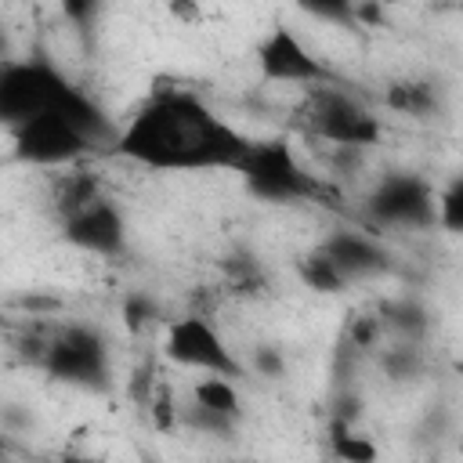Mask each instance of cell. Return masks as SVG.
Segmentation results:
<instances>
[{
	"instance_id": "22",
	"label": "cell",
	"mask_w": 463,
	"mask_h": 463,
	"mask_svg": "<svg viewBox=\"0 0 463 463\" xmlns=\"http://www.w3.org/2000/svg\"><path fill=\"white\" fill-rule=\"evenodd\" d=\"M123 315H127V326H130V329H137V326H141V318H148V315H152V304H148L145 297H130Z\"/></svg>"
},
{
	"instance_id": "14",
	"label": "cell",
	"mask_w": 463,
	"mask_h": 463,
	"mask_svg": "<svg viewBox=\"0 0 463 463\" xmlns=\"http://www.w3.org/2000/svg\"><path fill=\"white\" fill-rule=\"evenodd\" d=\"M297 275H300V282H304L307 289H315V293H340V289L347 286L344 271H340L318 246L297 260Z\"/></svg>"
},
{
	"instance_id": "17",
	"label": "cell",
	"mask_w": 463,
	"mask_h": 463,
	"mask_svg": "<svg viewBox=\"0 0 463 463\" xmlns=\"http://www.w3.org/2000/svg\"><path fill=\"white\" fill-rule=\"evenodd\" d=\"M333 452H336L340 459H351V463H369V459H376V445H373V441H365L362 434H351L344 423H336Z\"/></svg>"
},
{
	"instance_id": "2",
	"label": "cell",
	"mask_w": 463,
	"mask_h": 463,
	"mask_svg": "<svg viewBox=\"0 0 463 463\" xmlns=\"http://www.w3.org/2000/svg\"><path fill=\"white\" fill-rule=\"evenodd\" d=\"M51 109H58L65 119H72L94 141V148H112L116 123L58 65H51L47 58L0 61V123L4 127H18Z\"/></svg>"
},
{
	"instance_id": "21",
	"label": "cell",
	"mask_w": 463,
	"mask_h": 463,
	"mask_svg": "<svg viewBox=\"0 0 463 463\" xmlns=\"http://www.w3.org/2000/svg\"><path fill=\"white\" fill-rule=\"evenodd\" d=\"M257 369H260L264 376H271V380L282 376V354H279L275 347H260V351H257Z\"/></svg>"
},
{
	"instance_id": "20",
	"label": "cell",
	"mask_w": 463,
	"mask_h": 463,
	"mask_svg": "<svg viewBox=\"0 0 463 463\" xmlns=\"http://www.w3.org/2000/svg\"><path fill=\"white\" fill-rule=\"evenodd\" d=\"M105 0H61V11L72 25H94L98 11H101Z\"/></svg>"
},
{
	"instance_id": "9",
	"label": "cell",
	"mask_w": 463,
	"mask_h": 463,
	"mask_svg": "<svg viewBox=\"0 0 463 463\" xmlns=\"http://www.w3.org/2000/svg\"><path fill=\"white\" fill-rule=\"evenodd\" d=\"M61 239L94 257H119L127 250V217L112 199L90 192L61 213Z\"/></svg>"
},
{
	"instance_id": "4",
	"label": "cell",
	"mask_w": 463,
	"mask_h": 463,
	"mask_svg": "<svg viewBox=\"0 0 463 463\" xmlns=\"http://www.w3.org/2000/svg\"><path fill=\"white\" fill-rule=\"evenodd\" d=\"M300 119L315 137L344 145V148H369L380 141V130H383L380 119L351 90L336 87V80L307 87Z\"/></svg>"
},
{
	"instance_id": "5",
	"label": "cell",
	"mask_w": 463,
	"mask_h": 463,
	"mask_svg": "<svg viewBox=\"0 0 463 463\" xmlns=\"http://www.w3.org/2000/svg\"><path fill=\"white\" fill-rule=\"evenodd\" d=\"M40 365L51 380L80 391L109 387V344L94 326L83 322L58 326L40 351Z\"/></svg>"
},
{
	"instance_id": "3",
	"label": "cell",
	"mask_w": 463,
	"mask_h": 463,
	"mask_svg": "<svg viewBox=\"0 0 463 463\" xmlns=\"http://www.w3.org/2000/svg\"><path fill=\"white\" fill-rule=\"evenodd\" d=\"M246 192L271 206H293L311 203L322 195V181L300 163V156L289 148L286 137H253L242 163L235 166Z\"/></svg>"
},
{
	"instance_id": "23",
	"label": "cell",
	"mask_w": 463,
	"mask_h": 463,
	"mask_svg": "<svg viewBox=\"0 0 463 463\" xmlns=\"http://www.w3.org/2000/svg\"><path fill=\"white\" fill-rule=\"evenodd\" d=\"M11 58V40H7V29L0 25V61H7Z\"/></svg>"
},
{
	"instance_id": "16",
	"label": "cell",
	"mask_w": 463,
	"mask_h": 463,
	"mask_svg": "<svg viewBox=\"0 0 463 463\" xmlns=\"http://www.w3.org/2000/svg\"><path fill=\"white\" fill-rule=\"evenodd\" d=\"M434 224H441L445 232H459L463 228V181H449V188L434 192Z\"/></svg>"
},
{
	"instance_id": "8",
	"label": "cell",
	"mask_w": 463,
	"mask_h": 463,
	"mask_svg": "<svg viewBox=\"0 0 463 463\" xmlns=\"http://www.w3.org/2000/svg\"><path fill=\"white\" fill-rule=\"evenodd\" d=\"M253 61L257 72L271 83H300V87H315V83H333L329 65L282 22H275L253 47Z\"/></svg>"
},
{
	"instance_id": "15",
	"label": "cell",
	"mask_w": 463,
	"mask_h": 463,
	"mask_svg": "<svg viewBox=\"0 0 463 463\" xmlns=\"http://www.w3.org/2000/svg\"><path fill=\"white\" fill-rule=\"evenodd\" d=\"M293 4H297V11H304L315 22L340 25V29L358 25V4L354 0H293Z\"/></svg>"
},
{
	"instance_id": "12",
	"label": "cell",
	"mask_w": 463,
	"mask_h": 463,
	"mask_svg": "<svg viewBox=\"0 0 463 463\" xmlns=\"http://www.w3.org/2000/svg\"><path fill=\"white\" fill-rule=\"evenodd\" d=\"M192 402H195L199 409H206V412H217V416L232 420V423L242 420V394H239V387H235L232 376L206 373L203 380H195V387H192Z\"/></svg>"
},
{
	"instance_id": "10",
	"label": "cell",
	"mask_w": 463,
	"mask_h": 463,
	"mask_svg": "<svg viewBox=\"0 0 463 463\" xmlns=\"http://www.w3.org/2000/svg\"><path fill=\"white\" fill-rule=\"evenodd\" d=\"M369 217L387 228H430L434 224V188L427 177L398 170L376 181L369 192Z\"/></svg>"
},
{
	"instance_id": "18",
	"label": "cell",
	"mask_w": 463,
	"mask_h": 463,
	"mask_svg": "<svg viewBox=\"0 0 463 463\" xmlns=\"http://www.w3.org/2000/svg\"><path fill=\"white\" fill-rule=\"evenodd\" d=\"M184 423L192 427V430H203V434H232L235 430V423L232 420H224V416H217V412H206V409H199L195 402L184 409Z\"/></svg>"
},
{
	"instance_id": "6",
	"label": "cell",
	"mask_w": 463,
	"mask_h": 463,
	"mask_svg": "<svg viewBox=\"0 0 463 463\" xmlns=\"http://www.w3.org/2000/svg\"><path fill=\"white\" fill-rule=\"evenodd\" d=\"M11 148H14V159L29 166H69L87 152H94V141L72 119L51 109L11 127Z\"/></svg>"
},
{
	"instance_id": "7",
	"label": "cell",
	"mask_w": 463,
	"mask_h": 463,
	"mask_svg": "<svg viewBox=\"0 0 463 463\" xmlns=\"http://www.w3.org/2000/svg\"><path fill=\"white\" fill-rule=\"evenodd\" d=\"M163 351L170 362L184 365V369H199V373H217V376H246V365L239 362V354L228 347V340L221 336V329L206 318V315H181L166 326V340Z\"/></svg>"
},
{
	"instance_id": "13",
	"label": "cell",
	"mask_w": 463,
	"mask_h": 463,
	"mask_svg": "<svg viewBox=\"0 0 463 463\" xmlns=\"http://www.w3.org/2000/svg\"><path fill=\"white\" fill-rule=\"evenodd\" d=\"M387 109L412 119H430L438 112V90L427 80H398L387 87Z\"/></svg>"
},
{
	"instance_id": "11",
	"label": "cell",
	"mask_w": 463,
	"mask_h": 463,
	"mask_svg": "<svg viewBox=\"0 0 463 463\" xmlns=\"http://www.w3.org/2000/svg\"><path fill=\"white\" fill-rule=\"evenodd\" d=\"M318 250L344 271L347 282H351V279L380 275V271L387 268V250H383L373 235H365V232L336 228V232H329V235L318 242Z\"/></svg>"
},
{
	"instance_id": "19",
	"label": "cell",
	"mask_w": 463,
	"mask_h": 463,
	"mask_svg": "<svg viewBox=\"0 0 463 463\" xmlns=\"http://www.w3.org/2000/svg\"><path fill=\"white\" fill-rule=\"evenodd\" d=\"M163 7H166V14H170L174 22H181V25H199V22L206 18L203 0H163Z\"/></svg>"
},
{
	"instance_id": "1",
	"label": "cell",
	"mask_w": 463,
	"mask_h": 463,
	"mask_svg": "<svg viewBox=\"0 0 463 463\" xmlns=\"http://www.w3.org/2000/svg\"><path fill=\"white\" fill-rule=\"evenodd\" d=\"M253 137L184 87L152 90L116 130L112 152L148 170H235Z\"/></svg>"
}]
</instances>
